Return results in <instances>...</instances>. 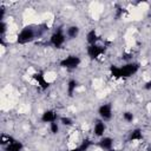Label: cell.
I'll return each instance as SVG.
<instances>
[{"instance_id":"obj_10","label":"cell","mask_w":151,"mask_h":151,"mask_svg":"<svg viewBox=\"0 0 151 151\" xmlns=\"http://www.w3.org/2000/svg\"><path fill=\"white\" fill-rule=\"evenodd\" d=\"M99 146L105 151H110L113 146V139L111 137H101V139L99 140Z\"/></svg>"},{"instance_id":"obj_19","label":"cell","mask_w":151,"mask_h":151,"mask_svg":"<svg viewBox=\"0 0 151 151\" xmlns=\"http://www.w3.org/2000/svg\"><path fill=\"white\" fill-rule=\"evenodd\" d=\"M60 123H61L63 125H65V126H71V125H73V120H72L70 117H61V118H60Z\"/></svg>"},{"instance_id":"obj_11","label":"cell","mask_w":151,"mask_h":151,"mask_svg":"<svg viewBox=\"0 0 151 151\" xmlns=\"http://www.w3.org/2000/svg\"><path fill=\"white\" fill-rule=\"evenodd\" d=\"M98 40H99V35H98V33H97L96 29H91V31L87 32V34H86V41H87L88 45H94V44L98 42Z\"/></svg>"},{"instance_id":"obj_12","label":"cell","mask_w":151,"mask_h":151,"mask_svg":"<svg viewBox=\"0 0 151 151\" xmlns=\"http://www.w3.org/2000/svg\"><path fill=\"white\" fill-rule=\"evenodd\" d=\"M24 147L22 143L19 140H14L11 144H8L7 146H5V151H21Z\"/></svg>"},{"instance_id":"obj_14","label":"cell","mask_w":151,"mask_h":151,"mask_svg":"<svg viewBox=\"0 0 151 151\" xmlns=\"http://www.w3.org/2000/svg\"><path fill=\"white\" fill-rule=\"evenodd\" d=\"M143 139V132L140 129H134L133 131H131L129 140L130 142H136V140H142Z\"/></svg>"},{"instance_id":"obj_15","label":"cell","mask_w":151,"mask_h":151,"mask_svg":"<svg viewBox=\"0 0 151 151\" xmlns=\"http://www.w3.org/2000/svg\"><path fill=\"white\" fill-rule=\"evenodd\" d=\"M77 86H78V83H77L76 79H70V80H68V83H67V94H68L70 97L73 96V93L76 92Z\"/></svg>"},{"instance_id":"obj_13","label":"cell","mask_w":151,"mask_h":151,"mask_svg":"<svg viewBox=\"0 0 151 151\" xmlns=\"http://www.w3.org/2000/svg\"><path fill=\"white\" fill-rule=\"evenodd\" d=\"M79 27L78 26H76V25H72V26H70V27H67V29H66V35L70 38V39H74V38H77L78 35H79Z\"/></svg>"},{"instance_id":"obj_2","label":"cell","mask_w":151,"mask_h":151,"mask_svg":"<svg viewBox=\"0 0 151 151\" xmlns=\"http://www.w3.org/2000/svg\"><path fill=\"white\" fill-rule=\"evenodd\" d=\"M34 38H35V31L32 27L26 26L19 32V34L17 37V42L20 45H25V44H28L32 40H34Z\"/></svg>"},{"instance_id":"obj_21","label":"cell","mask_w":151,"mask_h":151,"mask_svg":"<svg viewBox=\"0 0 151 151\" xmlns=\"http://www.w3.org/2000/svg\"><path fill=\"white\" fill-rule=\"evenodd\" d=\"M5 32H6V24H5V21L2 20V21H0V34L4 35Z\"/></svg>"},{"instance_id":"obj_20","label":"cell","mask_w":151,"mask_h":151,"mask_svg":"<svg viewBox=\"0 0 151 151\" xmlns=\"http://www.w3.org/2000/svg\"><path fill=\"white\" fill-rule=\"evenodd\" d=\"M50 129H51V132H52L53 134H55V133L59 132V124H58L57 122H53V123L50 124Z\"/></svg>"},{"instance_id":"obj_6","label":"cell","mask_w":151,"mask_h":151,"mask_svg":"<svg viewBox=\"0 0 151 151\" xmlns=\"http://www.w3.org/2000/svg\"><path fill=\"white\" fill-rule=\"evenodd\" d=\"M86 51H87V55L91 59H97L105 52V47L100 46L98 44H94V45H88Z\"/></svg>"},{"instance_id":"obj_23","label":"cell","mask_w":151,"mask_h":151,"mask_svg":"<svg viewBox=\"0 0 151 151\" xmlns=\"http://www.w3.org/2000/svg\"><path fill=\"white\" fill-rule=\"evenodd\" d=\"M66 151H80L79 147H76V149H72V150H66Z\"/></svg>"},{"instance_id":"obj_8","label":"cell","mask_w":151,"mask_h":151,"mask_svg":"<svg viewBox=\"0 0 151 151\" xmlns=\"http://www.w3.org/2000/svg\"><path fill=\"white\" fill-rule=\"evenodd\" d=\"M58 119V113L53 110H46L42 112L41 114V122L44 123H53V122H57Z\"/></svg>"},{"instance_id":"obj_18","label":"cell","mask_w":151,"mask_h":151,"mask_svg":"<svg viewBox=\"0 0 151 151\" xmlns=\"http://www.w3.org/2000/svg\"><path fill=\"white\" fill-rule=\"evenodd\" d=\"M91 145H92V142H91V140H88V139H85V140H84V142H83L78 147L80 149V151H86Z\"/></svg>"},{"instance_id":"obj_3","label":"cell","mask_w":151,"mask_h":151,"mask_svg":"<svg viewBox=\"0 0 151 151\" xmlns=\"http://www.w3.org/2000/svg\"><path fill=\"white\" fill-rule=\"evenodd\" d=\"M80 63H81V59L78 55H68L63 60H60V66L67 70H73V68H77L80 65Z\"/></svg>"},{"instance_id":"obj_22","label":"cell","mask_w":151,"mask_h":151,"mask_svg":"<svg viewBox=\"0 0 151 151\" xmlns=\"http://www.w3.org/2000/svg\"><path fill=\"white\" fill-rule=\"evenodd\" d=\"M144 88H145V90H151V79L147 80V81L144 84Z\"/></svg>"},{"instance_id":"obj_7","label":"cell","mask_w":151,"mask_h":151,"mask_svg":"<svg viewBox=\"0 0 151 151\" xmlns=\"http://www.w3.org/2000/svg\"><path fill=\"white\" fill-rule=\"evenodd\" d=\"M32 78L38 83V85L40 86V88H41L42 91H46V90L50 87V83L46 80L45 76H44L41 72H37V73H34V74L32 76Z\"/></svg>"},{"instance_id":"obj_4","label":"cell","mask_w":151,"mask_h":151,"mask_svg":"<svg viewBox=\"0 0 151 151\" xmlns=\"http://www.w3.org/2000/svg\"><path fill=\"white\" fill-rule=\"evenodd\" d=\"M65 41H66V35L64 34V32H63L61 29L55 31V32L51 35V38H50L51 45H53V46L57 47V48L61 47V46L65 44Z\"/></svg>"},{"instance_id":"obj_9","label":"cell","mask_w":151,"mask_h":151,"mask_svg":"<svg viewBox=\"0 0 151 151\" xmlns=\"http://www.w3.org/2000/svg\"><path fill=\"white\" fill-rule=\"evenodd\" d=\"M105 130H106V126H105V123H104L103 120L96 122L94 127H93V133H94V136H97V137H103Z\"/></svg>"},{"instance_id":"obj_24","label":"cell","mask_w":151,"mask_h":151,"mask_svg":"<svg viewBox=\"0 0 151 151\" xmlns=\"http://www.w3.org/2000/svg\"><path fill=\"white\" fill-rule=\"evenodd\" d=\"M150 19H151V14H150Z\"/></svg>"},{"instance_id":"obj_16","label":"cell","mask_w":151,"mask_h":151,"mask_svg":"<svg viewBox=\"0 0 151 151\" xmlns=\"http://www.w3.org/2000/svg\"><path fill=\"white\" fill-rule=\"evenodd\" d=\"M14 140H15V139H14L12 136L6 134V133H2L1 137H0V144L4 145V146H7L8 144H11V143L14 142Z\"/></svg>"},{"instance_id":"obj_5","label":"cell","mask_w":151,"mask_h":151,"mask_svg":"<svg viewBox=\"0 0 151 151\" xmlns=\"http://www.w3.org/2000/svg\"><path fill=\"white\" fill-rule=\"evenodd\" d=\"M99 117L101 118L103 122H107L112 118V104L111 103H105L101 104L98 109Z\"/></svg>"},{"instance_id":"obj_17","label":"cell","mask_w":151,"mask_h":151,"mask_svg":"<svg viewBox=\"0 0 151 151\" xmlns=\"http://www.w3.org/2000/svg\"><path fill=\"white\" fill-rule=\"evenodd\" d=\"M123 119H124L125 122H127V123H131V122H133L134 116H133V113H132V112L126 111V112H124V113H123Z\"/></svg>"},{"instance_id":"obj_1","label":"cell","mask_w":151,"mask_h":151,"mask_svg":"<svg viewBox=\"0 0 151 151\" xmlns=\"http://www.w3.org/2000/svg\"><path fill=\"white\" fill-rule=\"evenodd\" d=\"M139 70V64L138 63H127L123 66H111L110 67V72L111 76L113 78H129L133 74H136Z\"/></svg>"}]
</instances>
